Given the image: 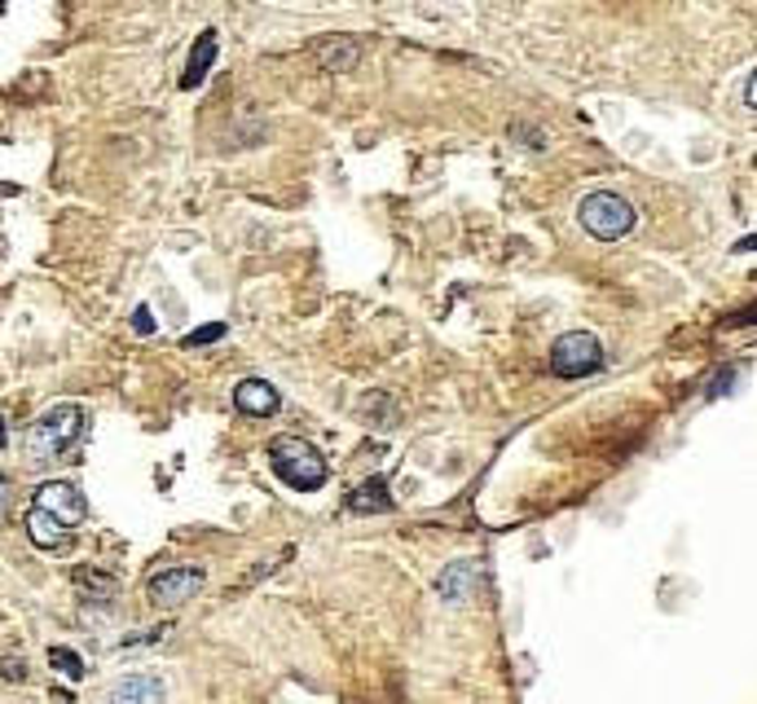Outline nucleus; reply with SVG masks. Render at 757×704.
Segmentation results:
<instances>
[{
  "label": "nucleus",
  "mask_w": 757,
  "mask_h": 704,
  "mask_svg": "<svg viewBox=\"0 0 757 704\" xmlns=\"http://www.w3.org/2000/svg\"><path fill=\"white\" fill-rule=\"evenodd\" d=\"M234 405H239V414H247V418H273L278 405H282V397H278V388H273L269 379H243V384L234 388Z\"/></svg>",
  "instance_id": "9"
},
{
  "label": "nucleus",
  "mask_w": 757,
  "mask_h": 704,
  "mask_svg": "<svg viewBox=\"0 0 757 704\" xmlns=\"http://www.w3.org/2000/svg\"><path fill=\"white\" fill-rule=\"evenodd\" d=\"M216 339H225V326H221V321L190 330V335H185V348H203V343H216Z\"/></svg>",
  "instance_id": "14"
},
{
  "label": "nucleus",
  "mask_w": 757,
  "mask_h": 704,
  "mask_svg": "<svg viewBox=\"0 0 757 704\" xmlns=\"http://www.w3.org/2000/svg\"><path fill=\"white\" fill-rule=\"evenodd\" d=\"M0 449H5V418H0Z\"/></svg>",
  "instance_id": "19"
},
{
  "label": "nucleus",
  "mask_w": 757,
  "mask_h": 704,
  "mask_svg": "<svg viewBox=\"0 0 757 704\" xmlns=\"http://www.w3.org/2000/svg\"><path fill=\"white\" fill-rule=\"evenodd\" d=\"M0 682H27V660L23 656H0Z\"/></svg>",
  "instance_id": "15"
},
{
  "label": "nucleus",
  "mask_w": 757,
  "mask_h": 704,
  "mask_svg": "<svg viewBox=\"0 0 757 704\" xmlns=\"http://www.w3.org/2000/svg\"><path fill=\"white\" fill-rule=\"evenodd\" d=\"M88 515V502L84 494L71 485V481H49L36 489V502L27 511V537L40 546V550H58L66 542V533Z\"/></svg>",
  "instance_id": "1"
},
{
  "label": "nucleus",
  "mask_w": 757,
  "mask_h": 704,
  "mask_svg": "<svg viewBox=\"0 0 757 704\" xmlns=\"http://www.w3.org/2000/svg\"><path fill=\"white\" fill-rule=\"evenodd\" d=\"M476 585H480V563L476 559H459L450 563L441 576H437V595L445 604H467L476 595Z\"/></svg>",
  "instance_id": "8"
},
{
  "label": "nucleus",
  "mask_w": 757,
  "mask_h": 704,
  "mask_svg": "<svg viewBox=\"0 0 757 704\" xmlns=\"http://www.w3.org/2000/svg\"><path fill=\"white\" fill-rule=\"evenodd\" d=\"M216 49H221V40H216V32H203V36L194 40L190 62H185V75H181V88H185V93H190V88H198V84L207 80L211 62H216Z\"/></svg>",
  "instance_id": "10"
},
{
  "label": "nucleus",
  "mask_w": 757,
  "mask_h": 704,
  "mask_svg": "<svg viewBox=\"0 0 757 704\" xmlns=\"http://www.w3.org/2000/svg\"><path fill=\"white\" fill-rule=\"evenodd\" d=\"M727 384H735V371H722V375L713 379V388H709V401H713V397H722V392H727Z\"/></svg>",
  "instance_id": "16"
},
{
  "label": "nucleus",
  "mask_w": 757,
  "mask_h": 704,
  "mask_svg": "<svg viewBox=\"0 0 757 704\" xmlns=\"http://www.w3.org/2000/svg\"><path fill=\"white\" fill-rule=\"evenodd\" d=\"M634 220H638L634 203L621 198L616 190H595V194H586L577 203V224L590 233V239H599V243L625 239V233L634 229Z\"/></svg>",
  "instance_id": "4"
},
{
  "label": "nucleus",
  "mask_w": 757,
  "mask_h": 704,
  "mask_svg": "<svg viewBox=\"0 0 757 704\" xmlns=\"http://www.w3.org/2000/svg\"><path fill=\"white\" fill-rule=\"evenodd\" d=\"M269 466H273V476L282 485H291L295 494H317L321 485H327V458H321L308 440L300 436H278L269 445Z\"/></svg>",
  "instance_id": "3"
},
{
  "label": "nucleus",
  "mask_w": 757,
  "mask_h": 704,
  "mask_svg": "<svg viewBox=\"0 0 757 704\" xmlns=\"http://www.w3.org/2000/svg\"><path fill=\"white\" fill-rule=\"evenodd\" d=\"M317 62H321V71H353L357 66V58H362V49H357V40H344V36H327V40H317Z\"/></svg>",
  "instance_id": "11"
},
{
  "label": "nucleus",
  "mask_w": 757,
  "mask_h": 704,
  "mask_svg": "<svg viewBox=\"0 0 757 704\" xmlns=\"http://www.w3.org/2000/svg\"><path fill=\"white\" fill-rule=\"evenodd\" d=\"M0 511H5V476H0Z\"/></svg>",
  "instance_id": "18"
},
{
  "label": "nucleus",
  "mask_w": 757,
  "mask_h": 704,
  "mask_svg": "<svg viewBox=\"0 0 757 704\" xmlns=\"http://www.w3.org/2000/svg\"><path fill=\"white\" fill-rule=\"evenodd\" d=\"M137 330H142V335H150V330H155V317H150V308H146V304L137 308Z\"/></svg>",
  "instance_id": "17"
},
{
  "label": "nucleus",
  "mask_w": 757,
  "mask_h": 704,
  "mask_svg": "<svg viewBox=\"0 0 757 704\" xmlns=\"http://www.w3.org/2000/svg\"><path fill=\"white\" fill-rule=\"evenodd\" d=\"M603 366V343L590 335V330H569L555 339L551 348V371L560 379H586Z\"/></svg>",
  "instance_id": "5"
},
{
  "label": "nucleus",
  "mask_w": 757,
  "mask_h": 704,
  "mask_svg": "<svg viewBox=\"0 0 757 704\" xmlns=\"http://www.w3.org/2000/svg\"><path fill=\"white\" fill-rule=\"evenodd\" d=\"M106 704H168V687L155 673H129L111 687Z\"/></svg>",
  "instance_id": "7"
},
{
  "label": "nucleus",
  "mask_w": 757,
  "mask_h": 704,
  "mask_svg": "<svg viewBox=\"0 0 757 704\" xmlns=\"http://www.w3.org/2000/svg\"><path fill=\"white\" fill-rule=\"evenodd\" d=\"M203 568H168V572H155L150 576V585H146V595H150V604L155 608H181V604H190L198 591H203Z\"/></svg>",
  "instance_id": "6"
},
{
  "label": "nucleus",
  "mask_w": 757,
  "mask_h": 704,
  "mask_svg": "<svg viewBox=\"0 0 757 704\" xmlns=\"http://www.w3.org/2000/svg\"><path fill=\"white\" fill-rule=\"evenodd\" d=\"M349 511L353 515H375V511H392V498H388V481H366L353 498H349Z\"/></svg>",
  "instance_id": "12"
},
{
  "label": "nucleus",
  "mask_w": 757,
  "mask_h": 704,
  "mask_svg": "<svg viewBox=\"0 0 757 704\" xmlns=\"http://www.w3.org/2000/svg\"><path fill=\"white\" fill-rule=\"evenodd\" d=\"M84 432H88V414L80 410V405H53V410H45L36 423H32V432H27V458L32 462H62L80 440H84Z\"/></svg>",
  "instance_id": "2"
},
{
  "label": "nucleus",
  "mask_w": 757,
  "mask_h": 704,
  "mask_svg": "<svg viewBox=\"0 0 757 704\" xmlns=\"http://www.w3.org/2000/svg\"><path fill=\"white\" fill-rule=\"evenodd\" d=\"M49 665H53L58 673H66L71 682L84 678V660H80V652H71V647H49Z\"/></svg>",
  "instance_id": "13"
}]
</instances>
